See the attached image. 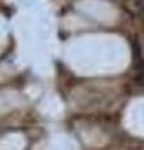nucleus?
I'll return each mask as SVG.
<instances>
[]
</instances>
